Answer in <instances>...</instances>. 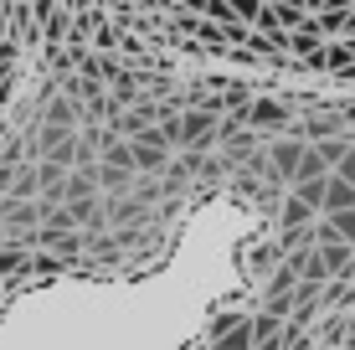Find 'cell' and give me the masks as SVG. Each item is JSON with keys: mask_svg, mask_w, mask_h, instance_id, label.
Instances as JSON below:
<instances>
[{"mask_svg": "<svg viewBox=\"0 0 355 350\" xmlns=\"http://www.w3.org/2000/svg\"><path fill=\"white\" fill-rule=\"evenodd\" d=\"M216 129H222V114H211V108H186V114H180V150L186 155H211Z\"/></svg>", "mask_w": 355, "mask_h": 350, "instance_id": "1", "label": "cell"}, {"mask_svg": "<svg viewBox=\"0 0 355 350\" xmlns=\"http://www.w3.org/2000/svg\"><path fill=\"white\" fill-rule=\"evenodd\" d=\"M103 222H108V232H129V227L155 222V207L144 196H119V201H103Z\"/></svg>", "mask_w": 355, "mask_h": 350, "instance_id": "2", "label": "cell"}, {"mask_svg": "<svg viewBox=\"0 0 355 350\" xmlns=\"http://www.w3.org/2000/svg\"><path fill=\"white\" fill-rule=\"evenodd\" d=\"M42 124H46V129H72V134H78V124H83V103H78V98H67V93H52V98L42 103Z\"/></svg>", "mask_w": 355, "mask_h": 350, "instance_id": "3", "label": "cell"}, {"mask_svg": "<svg viewBox=\"0 0 355 350\" xmlns=\"http://www.w3.org/2000/svg\"><path fill=\"white\" fill-rule=\"evenodd\" d=\"M186 165H191V180H201V186H222V180L232 175V160L227 155H186Z\"/></svg>", "mask_w": 355, "mask_h": 350, "instance_id": "4", "label": "cell"}, {"mask_svg": "<svg viewBox=\"0 0 355 350\" xmlns=\"http://www.w3.org/2000/svg\"><path fill=\"white\" fill-rule=\"evenodd\" d=\"M314 222H320V216L304 207L299 196H278V232H309Z\"/></svg>", "mask_w": 355, "mask_h": 350, "instance_id": "5", "label": "cell"}, {"mask_svg": "<svg viewBox=\"0 0 355 350\" xmlns=\"http://www.w3.org/2000/svg\"><path fill=\"white\" fill-rule=\"evenodd\" d=\"M340 211H355V186H345V180L329 175V180H324V207H320V222H324V216H340Z\"/></svg>", "mask_w": 355, "mask_h": 350, "instance_id": "6", "label": "cell"}, {"mask_svg": "<svg viewBox=\"0 0 355 350\" xmlns=\"http://www.w3.org/2000/svg\"><path fill=\"white\" fill-rule=\"evenodd\" d=\"M196 180H191V165L186 160H170L165 165V175H160V196L165 201H180V191H191Z\"/></svg>", "mask_w": 355, "mask_h": 350, "instance_id": "7", "label": "cell"}, {"mask_svg": "<svg viewBox=\"0 0 355 350\" xmlns=\"http://www.w3.org/2000/svg\"><path fill=\"white\" fill-rule=\"evenodd\" d=\"M98 196V175L93 170H72L62 180V201H93Z\"/></svg>", "mask_w": 355, "mask_h": 350, "instance_id": "8", "label": "cell"}, {"mask_svg": "<svg viewBox=\"0 0 355 350\" xmlns=\"http://www.w3.org/2000/svg\"><path fill=\"white\" fill-rule=\"evenodd\" d=\"M248 263H252V279H258V283H268V279H273V268H278L284 258H278V247H273V243H258Z\"/></svg>", "mask_w": 355, "mask_h": 350, "instance_id": "9", "label": "cell"}, {"mask_svg": "<svg viewBox=\"0 0 355 350\" xmlns=\"http://www.w3.org/2000/svg\"><path fill=\"white\" fill-rule=\"evenodd\" d=\"M242 320H248L242 309H216V315H211V324H206V345H216V340H222L227 330H237Z\"/></svg>", "mask_w": 355, "mask_h": 350, "instance_id": "10", "label": "cell"}, {"mask_svg": "<svg viewBox=\"0 0 355 350\" xmlns=\"http://www.w3.org/2000/svg\"><path fill=\"white\" fill-rule=\"evenodd\" d=\"M227 186L237 191V196H248V201H263V196H273V191H268L258 175H248V170H232V175H227Z\"/></svg>", "mask_w": 355, "mask_h": 350, "instance_id": "11", "label": "cell"}, {"mask_svg": "<svg viewBox=\"0 0 355 350\" xmlns=\"http://www.w3.org/2000/svg\"><path fill=\"white\" fill-rule=\"evenodd\" d=\"M299 180H329V165L314 155V144H304V160H299V175H293V186Z\"/></svg>", "mask_w": 355, "mask_h": 350, "instance_id": "12", "label": "cell"}, {"mask_svg": "<svg viewBox=\"0 0 355 350\" xmlns=\"http://www.w3.org/2000/svg\"><path fill=\"white\" fill-rule=\"evenodd\" d=\"M288 196H299L304 207H309L314 216H320V207H324V180H299V186H293Z\"/></svg>", "mask_w": 355, "mask_h": 350, "instance_id": "13", "label": "cell"}, {"mask_svg": "<svg viewBox=\"0 0 355 350\" xmlns=\"http://www.w3.org/2000/svg\"><path fill=\"white\" fill-rule=\"evenodd\" d=\"M324 227L340 237V243H350L355 247V211H340V216H324Z\"/></svg>", "mask_w": 355, "mask_h": 350, "instance_id": "14", "label": "cell"}, {"mask_svg": "<svg viewBox=\"0 0 355 350\" xmlns=\"http://www.w3.org/2000/svg\"><path fill=\"white\" fill-rule=\"evenodd\" d=\"M196 16L211 21V26H227V21H232V6H227V0H201V10H196Z\"/></svg>", "mask_w": 355, "mask_h": 350, "instance_id": "15", "label": "cell"}, {"mask_svg": "<svg viewBox=\"0 0 355 350\" xmlns=\"http://www.w3.org/2000/svg\"><path fill=\"white\" fill-rule=\"evenodd\" d=\"M278 330H284V324H278L273 315H263V309H258V315H252V340H258V345H263V340H273ZM258 345H252V350H258Z\"/></svg>", "mask_w": 355, "mask_h": 350, "instance_id": "16", "label": "cell"}, {"mask_svg": "<svg viewBox=\"0 0 355 350\" xmlns=\"http://www.w3.org/2000/svg\"><path fill=\"white\" fill-rule=\"evenodd\" d=\"M227 6H232V21L252 26V21H258V10H263V0H227Z\"/></svg>", "mask_w": 355, "mask_h": 350, "instance_id": "17", "label": "cell"}, {"mask_svg": "<svg viewBox=\"0 0 355 350\" xmlns=\"http://www.w3.org/2000/svg\"><path fill=\"white\" fill-rule=\"evenodd\" d=\"M26 268V247H0V273H16Z\"/></svg>", "mask_w": 355, "mask_h": 350, "instance_id": "18", "label": "cell"}, {"mask_svg": "<svg viewBox=\"0 0 355 350\" xmlns=\"http://www.w3.org/2000/svg\"><path fill=\"white\" fill-rule=\"evenodd\" d=\"M16 57H21V42L6 36V42H0V67H16Z\"/></svg>", "mask_w": 355, "mask_h": 350, "instance_id": "19", "label": "cell"}, {"mask_svg": "<svg viewBox=\"0 0 355 350\" xmlns=\"http://www.w3.org/2000/svg\"><path fill=\"white\" fill-rule=\"evenodd\" d=\"M329 175H335V180H345V186H355V150H350V155H345V160H340Z\"/></svg>", "mask_w": 355, "mask_h": 350, "instance_id": "20", "label": "cell"}, {"mask_svg": "<svg viewBox=\"0 0 355 350\" xmlns=\"http://www.w3.org/2000/svg\"><path fill=\"white\" fill-rule=\"evenodd\" d=\"M31 268H36V273H62V268H67V263H57V258H52V252H42V258H31Z\"/></svg>", "mask_w": 355, "mask_h": 350, "instance_id": "21", "label": "cell"}, {"mask_svg": "<svg viewBox=\"0 0 355 350\" xmlns=\"http://www.w3.org/2000/svg\"><path fill=\"white\" fill-rule=\"evenodd\" d=\"M10 36V0H0V42Z\"/></svg>", "mask_w": 355, "mask_h": 350, "instance_id": "22", "label": "cell"}, {"mask_svg": "<svg viewBox=\"0 0 355 350\" xmlns=\"http://www.w3.org/2000/svg\"><path fill=\"white\" fill-rule=\"evenodd\" d=\"M299 6H304V16H320V10H324V0H299Z\"/></svg>", "mask_w": 355, "mask_h": 350, "instance_id": "23", "label": "cell"}, {"mask_svg": "<svg viewBox=\"0 0 355 350\" xmlns=\"http://www.w3.org/2000/svg\"><path fill=\"white\" fill-rule=\"evenodd\" d=\"M345 31H350V36H355V6H350V16H345Z\"/></svg>", "mask_w": 355, "mask_h": 350, "instance_id": "24", "label": "cell"}, {"mask_svg": "<svg viewBox=\"0 0 355 350\" xmlns=\"http://www.w3.org/2000/svg\"><path fill=\"white\" fill-rule=\"evenodd\" d=\"M273 6H299V0H273ZM299 10H304V6H299Z\"/></svg>", "mask_w": 355, "mask_h": 350, "instance_id": "25", "label": "cell"}]
</instances>
